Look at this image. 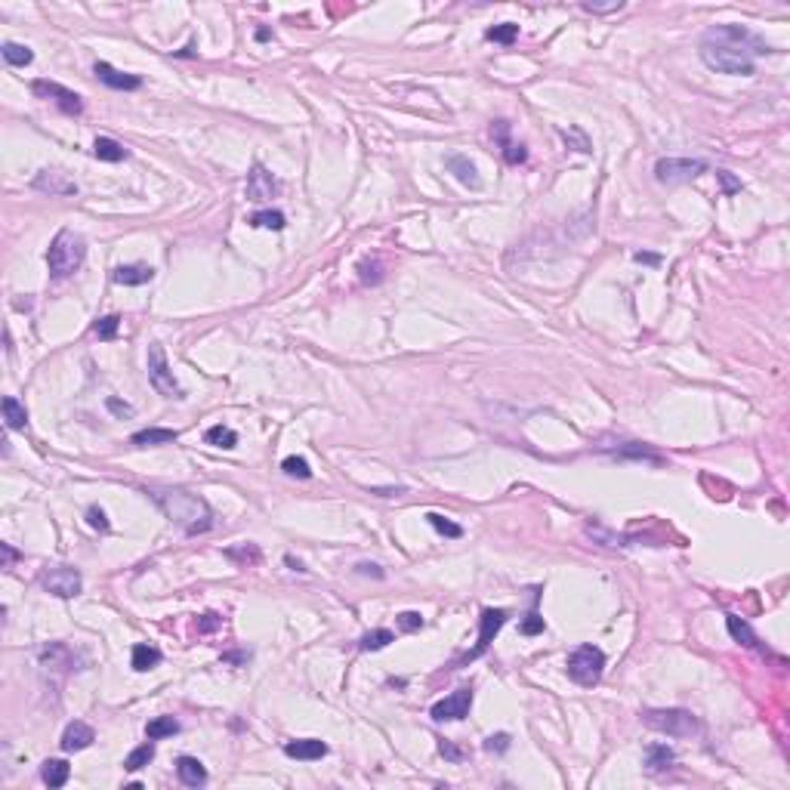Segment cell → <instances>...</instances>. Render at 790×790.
I'll list each match as a JSON object with an SVG mask.
<instances>
[{"label": "cell", "mask_w": 790, "mask_h": 790, "mask_svg": "<svg viewBox=\"0 0 790 790\" xmlns=\"http://www.w3.org/2000/svg\"><path fill=\"white\" fill-rule=\"evenodd\" d=\"M769 47L753 31L741 25H716L701 40V62L720 75L750 77L757 68V56H766Z\"/></svg>", "instance_id": "6da1fadb"}, {"label": "cell", "mask_w": 790, "mask_h": 790, "mask_svg": "<svg viewBox=\"0 0 790 790\" xmlns=\"http://www.w3.org/2000/svg\"><path fill=\"white\" fill-rule=\"evenodd\" d=\"M146 494L161 507L167 519L185 528V534H201L213 525L207 500H201L198 494H189L182 488H146Z\"/></svg>", "instance_id": "7a4b0ae2"}, {"label": "cell", "mask_w": 790, "mask_h": 790, "mask_svg": "<svg viewBox=\"0 0 790 790\" xmlns=\"http://www.w3.org/2000/svg\"><path fill=\"white\" fill-rule=\"evenodd\" d=\"M84 238L75 235L71 229H62V232L53 238L50 251H47V265H50V275L53 278H68V275H75L77 269H81L84 263Z\"/></svg>", "instance_id": "3957f363"}, {"label": "cell", "mask_w": 790, "mask_h": 790, "mask_svg": "<svg viewBox=\"0 0 790 790\" xmlns=\"http://www.w3.org/2000/svg\"><path fill=\"white\" fill-rule=\"evenodd\" d=\"M642 723L649 729L661 732V735H670V738H691L701 725L695 720L691 710H679V707H667V710H642Z\"/></svg>", "instance_id": "277c9868"}, {"label": "cell", "mask_w": 790, "mask_h": 790, "mask_svg": "<svg viewBox=\"0 0 790 790\" xmlns=\"http://www.w3.org/2000/svg\"><path fill=\"white\" fill-rule=\"evenodd\" d=\"M602 670H605V652L596 649V645H578L565 661L568 679L578 682V686H583V688L596 686V682L602 679Z\"/></svg>", "instance_id": "5b68a950"}, {"label": "cell", "mask_w": 790, "mask_h": 790, "mask_svg": "<svg viewBox=\"0 0 790 790\" xmlns=\"http://www.w3.org/2000/svg\"><path fill=\"white\" fill-rule=\"evenodd\" d=\"M704 170H707V161H701V158H661V161L654 164V176H658V182H664V185L691 182Z\"/></svg>", "instance_id": "8992f818"}, {"label": "cell", "mask_w": 790, "mask_h": 790, "mask_svg": "<svg viewBox=\"0 0 790 790\" xmlns=\"http://www.w3.org/2000/svg\"><path fill=\"white\" fill-rule=\"evenodd\" d=\"M148 383H152L164 398H182V386L176 383L170 365H167L164 346L152 343L148 346Z\"/></svg>", "instance_id": "52a82bcc"}, {"label": "cell", "mask_w": 790, "mask_h": 790, "mask_svg": "<svg viewBox=\"0 0 790 790\" xmlns=\"http://www.w3.org/2000/svg\"><path fill=\"white\" fill-rule=\"evenodd\" d=\"M40 587L47 590V593H53V596H59V599H71V596H77V593H81L84 581H81V571H77V568H71V565H50V568H43V571H40Z\"/></svg>", "instance_id": "ba28073f"}, {"label": "cell", "mask_w": 790, "mask_h": 790, "mask_svg": "<svg viewBox=\"0 0 790 790\" xmlns=\"http://www.w3.org/2000/svg\"><path fill=\"white\" fill-rule=\"evenodd\" d=\"M469 707H473V688H457V691H451L448 698L436 701L429 716L436 723H457V720H466L469 716Z\"/></svg>", "instance_id": "9c48e42d"}, {"label": "cell", "mask_w": 790, "mask_h": 790, "mask_svg": "<svg viewBox=\"0 0 790 790\" xmlns=\"http://www.w3.org/2000/svg\"><path fill=\"white\" fill-rule=\"evenodd\" d=\"M507 618H510V615H507V611H503V608H485V611H482V618H478V642H476V649L469 652V654H466V658L460 661V664H466V661H476V658H482V654L488 652V645L494 642V636L500 633V627L507 624Z\"/></svg>", "instance_id": "30bf717a"}, {"label": "cell", "mask_w": 790, "mask_h": 790, "mask_svg": "<svg viewBox=\"0 0 790 790\" xmlns=\"http://www.w3.org/2000/svg\"><path fill=\"white\" fill-rule=\"evenodd\" d=\"M31 90L38 93L40 99H53V102H56L65 114H81V111H84L81 96H77V93H71V90H65L62 84H53V81H34Z\"/></svg>", "instance_id": "8fae6325"}, {"label": "cell", "mask_w": 790, "mask_h": 790, "mask_svg": "<svg viewBox=\"0 0 790 790\" xmlns=\"http://www.w3.org/2000/svg\"><path fill=\"white\" fill-rule=\"evenodd\" d=\"M278 180L263 164H253V170L247 173V201H269L278 194Z\"/></svg>", "instance_id": "7c38bea8"}, {"label": "cell", "mask_w": 790, "mask_h": 790, "mask_svg": "<svg viewBox=\"0 0 790 790\" xmlns=\"http://www.w3.org/2000/svg\"><path fill=\"white\" fill-rule=\"evenodd\" d=\"M93 75L99 77L105 87H111V90H139V87H142V77H139V75H127V71H118L114 65H109V62H96V65H93Z\"/></svg>", "instance_id": "4fadbf2b"}, {"label": "cell", "mask_w": 790, "mask_h": 790, "mask_svg": "<svg viewBox=\"0 0 790 790\" xmlns=\"http://www.w3.org/2000/svg\"><path fill=\"white\" fill-rule=\"evenodd\" d=\"M34 189L50 192L53 198H68V194H77V182L68 180V176L59 170H40L38 180H34Z\"/></svg>", "instance_id": "5bb4252c"}, {"label": "cell", "mask_w": 790, "mask_h": 790, "mask_svg": "<svg viewBox=\"0 0 790 790\" xmlns=\"http://www.w3.org/2000/svg\"><path fill=\"white\" fill-rule=\"evenodd\" d=\"M93 741H96V732H93L87 723L75 720V723L65 725V732H62V741H59V744H62V750H65V753H75V750H87Z\"/></svg>", "instance_id": "9a60e30c"}, {"label": "cell", "mask_w": 790, "mask_h": 790, "mask_svg": "<svg viewBox=\"0 0 790 790\" xmlns=\"http://www.w3.org/2000/svg\"><path fill=\"white\" fill-rule=\"evenodd\" d=\"M491 136L503 146V158H507L510 164H522V161L528 158V148L522 146V142H512V139H510V121H494Z\"/></svg>", "instance_id": "2e32d148"}, {"label": "cell", "mask_w": 790, "mask_h": 790, "mask_svg": "<svg viewBox=\"0 0 790 790\" xmlns=\"http://www.w3.org/2000/svg\"><path fill=\"white\" fill-rule=\"evenodd\" d=\"M114 284H124V287H139V284H148L155 278V269L152 265H142V263H133V265H118L111 272Z\"/></svg>", "instance_id": "e0dca14e"}, {"label": "cell", "mask_w": 790, "mask_h": 790, "mask_svg": "<svg viewBox=\"0 0 790 790\" xmlns=\"http://www.w3.org/2000/svg\"><path fill=\"white\" fill-rule=\"evenodd\" d=\"M284 753H287L290 759H322V757H327V744L318 738H297V741L284 744Z\"/></svg>", "instance_id": "ac0fdd59"}, {"label": "cell", "mask_w": 790, "mask_h": 790, "mask_svg": "<svg viewBox=\"0 0 790 790\" xmlns=\"http://www.w3.org/2000/svg\"><path fill=\"white\" fill-rule=\"evenodd\" d=\"M176 775L185 787H204L207 784V769L201 766V759L194 757H180L176 759Z\"/></svg>", "instance_id": "d6986e66"}, {"label": "cell", "mask_w": 790, "mask_h": 790, "mask_svg": "<svg viewBox=\"0 0 790 790\" xmlns=\"http://www.w3.org/2000/svg\"><path fill=\"white\" fill-rule=\"evenodd\" d=\"M445 167H448V170L454 173L463 185H469V189H478V185H482V180H478V170H476V164L469 161L466 155H448V158H445Z\"/></svg>", "instance_id": "ffe728a7"}, {"label": "cell", "mask_w": 790, "mask_h": 790, "mask_svg": "<svg viewBox=\"0 0 790 790\" xmlns=\"http://www.w3.org/2000/svg\"><path fill=\"white\" fill-rule=\"evenodd\" d=\"M93 155L99 158V161L118 164V161H124V158H130V148H124L121 142L111 139V136H96V142H93Z\"/></svg>", "instance_id": "44dd1931"}, {"label": "cell", "mask_w": 790, "mask_h": 790, "mask_svg": "<svg viewBox=\"0 0 790 790\" xmlns=\"http://www.w3.org/2000/svg\"><path fill=\"white\" fill-rule=\"evenodd\" d=\"M176 439H180V432H176V429H158V426H152V429L133 432L130 441L136 448H148V445H173Z\"/></svg>", "instance_id": "7402d4cb"}, {"label": "cell", "mask_w": 790, "mask_h": 790, "mask_svg": "<svg viewBox=\"0 0 790 790\" xmlns=\"http://www.w3.org/2000/svg\"><path fill=\"white\" fill-rule=\"evenodd\" d=\"M725 627H729V633H732V639L738 645H747V649H759V639H757V633H753L750 630V624L744 618H738V615H725Z\"/></svg>", "instance_id": "603a6c76"}, {"label": "cell", "mask_w": 790, "mask_h": 790, "mask_svg": "<svg viewBox=\"0 0 790 790\" xmlns=\"http://www.w3.org/2000/svg\"><path fill=\"white\" fill-rule=\"evenodd\" d=\"M68 775H71V766L65 759H47L40 766V781L47 787H62L68 781Z\"/></svg>", "instance_id": "cb8c5ba5"}, {"label": "cell", "mask_w": 790, "mask_h": 790, "mask_svg": "<svg viewBox=\"0 0 790 790\" xmlns=\"http://www.w3.org/2000/svg\"><path fill=\"white\" fill-rule=\"evenodd\" d=\"M673 759H676L673 747H667V744H652L649 753H645V769L649 772H667L673 766Z\"/></svg>", "instance_id": "d4e9b609"}, {"label": "cell", "mask_w": 790, "mask_h": 790, "mask_svg": "<svg viewBox=\"0 0 790 790\" xmlns=\"http://www.w3.org/2000/svg\"><path fill=\"white\" fill-rule=\"evenodd\" d=\"M158 664H161V652H158L155 645H146V642L133 645V670L146 673V670L158 667Z\"/></svg>", "instance_id": "484cf974"}, {"label": "cell", "mask_w": 790, "mask_h": 790, "mask_svg": "<svg viewBox=\"0 0 790 790\" xmlns=\"http://www.w3.org/2000/svg\"><path fill=\"white\" fill-rule=\"evenodd\" d=\"M4 420L10 429H25V426H28V411H25V405L19 398H13V395L4 398Z\"/></svg>", "instance_id": "4316f807"}, {"label": "cell", "mask_w": 790, "mask_h": 790, "mask_svg": "<svg viewBox=\"0 0 790 790\" xmlns=\"http://www.w3.org/2000/svg\"><path fill=\"white\" fill-rule=\"evenodd\" d=\"M152 759H155V744H152V738H148V744H139L136 750L127 753V759H124V769H127V772H139V769H146Z\"/></svg>", "instance_id": "83f0119b"}, {"label": "cell", "mask_w": 790, "mask_h": 790, "mask_svg": "<svg viewBox=\"0 0 790 790\" xmlns=\"http://www.w3.org/2000/svg\"><path fill=\"white\" fill-rule=\"evenodd\" d=\"M247 223H251L253 229H275V232H281V229L287 226V219H284L281 210H256Z\"/></svg>", "instance_id": "f1b7e54d"}, {"label": "cell", "mask_w": 790, "mask_h": 790, "mask_svg": "<svg viewBox=\"0 0 790 790\" xmlns=\"http://www.w3.org/2000/svg\"><path fill=\"white\" fill-rule=\"evenodd\" d=\"M180 732V723L173 720V716H158V720H152L146 725V735L152 741H161V738H173V735Z\"/></svg>", "instance_id": "f546056e"}, {"label": "cell", "mask_w": 790, "mask_h": 790, "mask_svg": "<svg viewBox=\"0 0 790 790\" xmlns=\"http://www.w3.org/2000/svg\"><path fill=\"white\" fill-rule=\"evenodd\" d=\"M389 642H395L393 630H371V633H365L358 639V649L361 652H380V649H386Z\"/></svg>", "instance_id": "4dcf8cb0"}, {"label": "cell", "mask_w": 790, "mask_h": 790, "mask_svg": "<svg viewBox=\"0 0 790 790\" xmlns=\"http://www.w3.org/2000/svg\"><path fill=\"white\" fill-rule=\"evenodd\" d=\"M0 53H4L6 65H31L34 62V53L28 47H22V43H13V40H6L4 47H0Z\"/></svg>", "instance_id": "1f68e13d"}, {"label": "cell", "mask_w": 790, "mask_h": 790, "mask_svg": "<svg viewBox=\"0 0 790 790\" xmlns=\"http://www.w3.org/2000/svg\"><path fill=\"white\" fill-rule=\"evenodd\" d=\"M204 439H207V445H216V448H235L238 445V432L229 429V426H210V429L204 432Z\"/></svg>", "instance_id": "d6a6232c"}, {"label": "cell", "mask_w": 790, "mask_h": 790, "mask_svg": "<svg viewBox=\"0 0 790 790\" xmlns=\"http://www.w3.org/2000/svg\"><path fill=\"white\" fill-rule=\"evenodd\" d=\"M559 136H562V139L568 142V148H574V152H581V155H590V152H593V142L587 139V133L578 130V127L559 130Z\"/></svg>", "instance_id": "836d02e7"}, {"label": "cell", "mask_w": 790, "mask_h": 790, "mask_svg": "<svg viewBox=\"0 0 790 790\" xmlns=\"http://www.w3.org/2000/svg\"><path fill=\"white\" fill-rule=\"evenodd\" d=\"M226 556H229V559H235V562H241V565H256V562H260V547H256V544L229 547V549H226Z\"/></svg>", "instance_id": "e575fe53"}, {"label": "cell", "mask_w": 790, "mask_h": 790, "mask_svg": "<svg viewBox=\"0 0 790 790\" xmlns=\"http://www.w3.org/2000/svg\"><path fill=\"white\" fill-rule=\"evenodd\" d=\"M485 38L488 40H494V43H510L519 38V25H512V22H503V25H494V28H488L485 31Z\"/></svg>", "instance_id": "d590c367"}, {"label": "cell", "mask_w": 790, "mask_h": 790, "mask_svg": "<svg viewBox=\"0 0 790 790\" xmlns=\"http://www.w3.org/2000/svg\"><path fill=\"white\" fill-rule=\"evenodd\" d=\"M118 327H121V315H105L93 324V334L99 336V340H114V336H118Z\"/></svg>", "instance_id": "8d00e7d4"}, {"label": "cell", "mask_w": 790, "mask_h": 790, "mask_svg": "<svg viewBox=\"0 0 790 790\" xmlns=\"http://www.w3.org/2000/svg\"><path fill=\"white\" fill-rule=\"evenodd\" d=\"M426 522H429V525L436 528L439 534H445V537H463V528L454 525V522H448L445 516H439V512H429V516H426Z\"/></svg>", "instance_id": "74e56055"}, {"label": "cell", "mask_w": 790, "mask_h": 790, "mask_svg": "<svg viewBox=\"0 0 790 790\" xmlns=\"http://www.w3.org/2000/svg\"><path fill=\"white\" fill-rule=\"evenodd\" d=\"M281 469L287 476H297V478H309V476H312V469H309V463H306L303 457H287L281 463Z\"/></svg>", "instance_id": "f35d334b"}, {"label": "cell", "mask_w": 790, "mask_h": 790, "mask_svg": "<svg viewBox=\"0 0 790 790\" xmlns=\"http://www.w3.org/2000/svg\"><path fill=\"white\" fill-rule=\"evenodd\" d=\"M620 457H639V460H652V463H661V454H654V451H649L645 445H627L618 451Z\"/></svg>", "instance_id": "ab89813d"}, {"label": "cell", "mask_w": 790, "mask_h": 790, "mask_svg": "<svg viewBox=\"0 0 790 790\" xmlns=\"http://www.w3.org/2000/svg\"><path fill=\"white\" fill-rule=\"evenodd\" d=\"M219 627H223V615H216V611H207V615H201L194 620L198 633H213V630H219Z\"/></svg>", "instance_id": "60d3db41"}, {"label": "cell", "mask_w": 790, "mask_h": 790, "mask_svg": "<svg viewBox=\"0 0 790 790\" xmlns=\"http://www.w3.org/2000/svg\"><path fill=\"white\" fill-rule=\"evenodd\" d=\"M398 627H402L405 633H414V630L423 627V615L420 611H402V615H398Z\"/></svg>", "instance_id": "b9f144b4"}, {"label": "cell", "mask_w": 790, "mask_h": 790, "mask_svg": "<svg viewBox=\"0 0 790 790\" xmlns=\"http://www.w3.org/2000/svg\"><path fill=\"white\" fill-rule=\"evenodd\" d=\"M544 627H547V624H544V618H540L537 611H531V615L519 624V630H522L525 636H537V633H544Z\"/></svg>", "instance_id": "7bdbcfd3"}, {"label": "cell", "mask_w": 790, "mask_h": 790, "mask_svg": "<svg viewBox=\"0 0 790 790\" xmlns=\"http://www.w3.org/2000/svg\"><path fill=\"white\" fill-rule=\"evenodd\" d=\"M485 750H488V753H503V750H510V735H507V732L491 735V738L485 741Z\"/></svg>", "instance_id": "ee69618b"}, {"label": "cell", "mask_w": 790, "mask_h": 790, "mask_svg": "<svg viewBox=\"0 0 790 790\" xmlns=\"http://www.w3.org/2000/svg\"><path fill=\"white\" fill-rule=\"evenodd\" d=\"M439 753H441L445 759H451V762H463V757H466V753L460 750V747H454V744H451L448 738H441V741H439Z\"/></svg>", "instance_id": "f6af8a7d"}, {"label": "cell", "mask_w": 790, "mask_h": 790, "mask_svg": "<svg viewBox=\"0 0 790 790\" xmlns=\"http://www.w3.org/2000/svg\"><path fill=\"white\" fill-rule=\"evenodd\" d=\"M583 10L587 13H615V10H620V6H624V0H611V4H593V0H583Z\"/></svg>", "instance_id": "bcb514c9"}, {"label": "cell", "mask_w": 790, "mask_h": 790, "mask_svg": "<svg viewBox=\"0 0 790 790\" xmlns=\"http://www.w3.org/2000/svg\"><path fill=\"white\" fill-rule=\"evenodd\" d=\"M87 522H90L93 528H99V531H109V528H111L109 519H105V512H102L99 507H90V510H87Z\"/></svg>", "instance_id": "7dc6e473"}, {"label": "cell", "mask_w": 790, "mask_h": 790, "mask_svg": "<svg viewBox=\"0 0 790 790\" xmlns=\"http://www.w3.org/2000/svg\"><path fill=\"white\" fill-rule=\"evenodd\" d=\"M716 176H720V182H723V192L725 194H732V192H738L741 189V182L735 180V176L729 173V170H716Z\"/></svg>", "instance_id": "c3c4849f"}, {"label": "cell", "mask_w": 790, "mask_h": 790, "mask_svg": "<svg viewBox=\"0 0 790 790\" xmlns=\"http://www.w3.org/2000/svg\"><path fill=\"white\" fill-rule=\"evenodd\" d=\"M109 411L111 414H118V417H133V405H127V402H121V398H109Z\"/></svg>", "instance_id": "681fc988"}, {"label": "cell", "mask_w": 790, "mask_h": 790, "mask_svg": "<svg viewBox=\"0 0 790 790\" xmlns=\"http://www.w3.org/2000/svg\"><path fill=\"white\" fill-rule=\"evenodd\" d=\"M0 553H4V568H13V562L19 559V553H16L10 544H0Z\"/></svg>", "instance_id": "f907efd6"}, {"label": "cell", "mask_w": 790, "mask_h": 790, "mask_svg": "<svg viewBox=\"0 0 790 790\" xmlns=\"http://www.w3.org/2000/svg\"><path fill=\"white\" fill-rule=\"evenodd\" d=\"M358 574H374V578H383V571H380L377 565H368V562L358 565Z\"/></svg>", "instance_id": "816d5d0a"}, {"label": "cell", "mask_w": 790, "mask_h": 790, "mask_svg": "<svg viewBox=\"0 0 790 790\" xmlns=\"http://www.w3.org/2000/svg\"><path fill=\"white\" fill-rule=\"evenodd\" d=\"M636 260H639V263H652V265H654V263H661V256H654V253H642V251H639V253H636Z\"/></svg>", "instance_id": "f5cc1de1"}, {"label": "cell", "mask_w": 790, "mask_h": 790, "mask_svg": "<svg viewBox=\"0 0 790 790\" xmlns=\"http://www.w3.org/2000/svg\"><path fill=\"white\" fill-rule=\"evenodd\" d=\"M284 562H287L290 568H294V571H306V568H303V562H300V559H294V556H287V559H284Z\"/></svg>", "instance_id": "db71d44e"}, {"label": "cell", "mask_w": 790, "mask_h": 790, "mask_svg": "<svg viewBox=\"0 0 790 790\" xmlns=\"http://www.w3.org/2000/svg\"><path fill=\"white\" fill-rule=\"evenodd\" d=\"M269 38H272L269 28H260V31H256V40H269Z\"/></svg>", "instance_id": "11a10c76"}, {"label": "cell", "mask_w": 790, "mask_h": 790, "mask_svg": "<svg viewBox=\"0 0 790 790\" xmlns=\"http://www.w3.org/2000/svg\"><path fill=\"white\" fill-rule=\"evenodd\" d=\"M176 56H194V43H189V47H185V50H180V53H176Z\"/></svg>", "instance_id": "9f6ffc18"}, {"label": "cell", "mask_w": 790, "mask_h": 790, "mask_svg": "<svg viewBox=\"0 0 790 790\" xmlns=\"http://www.w3.org/2000/svg\"><path fill=\"white\" fill-rule=\"evenodd\" d=\"M251 654H226V661H247Z\"/></svg>", "instance_id": "6f0895ef"}]
</instances>
